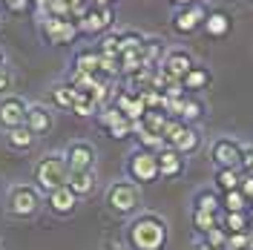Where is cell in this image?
Returning a JSON list of instances; mask_svg holds the SVG:
<instances>
[{
    "label": "cell",
    "mask_w": 253,
    "mask_h": 250,
    "mask_svg": "<svg viewBox=\"0 0 253 250\" xmlns=\"http://www.w3.org/2000/svg\"><path fill=\"white\" fill-rule=\"evenodd\" d=\"M167 239H170L167 221L158 213L144 210V213H138V216H132L126 221L124 242L129 250H164L167 248Z\"/></svg>",
    "instance_id": "cell-1"
},
{
    "label": "cell",
    "mask_w": 253,
    "mask_h": 250,
    "mask_svg": "<svg viewBox=\"0 0 253 250\" xmlns=\"http://www.w3.org/2000/svg\"><path fill=\"white\" fill-rule=\"evenodd\" d=\"M69 181V164L63 153H46L35 161V170H32V184L41 190L43 196H49L52 190L66 187Z\"/></svg>",
    "instance_id": "cell-2"
},
{
    "label": "cell",
    "mask_w": 253,
    "mask_h": 250,
    "mask_svg": "<svg viewBox=\"0 0 253 250\" xmlns=\"http://www.w3.org/2000/svg\"><path fill=\"white\" fill-rule=\"evenodd\" d=\"M104 204L112 216L118 219H132L141 213V190L138 184H132L129 178H118L107 187V196H104Z\"/></svg>",
    "instance_id": "cell-3"
},
{
    "label": "cell",
    "mask_w": 253,
    "mask_h": 250,
    "mask_svg": "<svg viewBox=\"0 0 253 250\" xmlns=\"http://www.w3.org/2000/svg\"><path fill=\"white\" fill-rule=\"evenodd\" d=\"M43 210V193L29 181H15L6 190V213L12 219H35Z\"/></svg>",
    "instance_id": "cell-4"
},
{
    "label": "cell",
    "mask_w": 253,
    "mask_h": 250,
    "mask_svg": "<svg viewBox=\"0 0 253 250\" xmlns=\"http://www.w3.org/2000/svg\"><path fill=\"white\" fill-rule=\"evenodd\" d=\"M124 172L126 178L132 181V184H156L158 178V153H150V150H141V147H135L124 161Z\"/></svg>",
    "instance_id": "cell-5"
},
{
    "label": "cell",
    "mask_w": 253,
    "mask_h": 250,
    "mask_svg": "<svg viewBox=\"0 0 253 250\" xmlns=\"http://www.w3.org/2000/svg\"><path fill=\"white\" fill-rule=\"evenodd\" d=\"M38 32L43 38V43L49 46H63V43H72L75 35L81 32L78 17H63V15H43L41 23H38Z\"/></svg>",
    "instance_id": "cell-6"
},
{
    "label": "cell",
    "mask_w": 253,
    "mask_h": 250,
    "mask_svg": "<svg viewBox=\"0 0 253 250\" xmlns=\"http://www.w3.org/2000/svg\"><path fill=\"white\" fill-rule=\"evenodd\" d=\"M78 26L84 35H110V29L115 26V6H86L78 15Z\"/></svg>",
    "instance_id": "cell-7"
},
{
    "label": "cell",
    "mask_w": 253,
    "mask_h": 250,
    "mask_svg": "<svg viewBox=\"0 0 253 250\" xmlns=\"http://www.w3.org/2000/svg\"><path fill=\"white\" fill-rule=\"evenodd\" d=\"M210 161L216 170H239L242 161V144L230 135H219L210 144Z\"/></svg>",
    "instance_id": "cell-8"
},
{
    "label": "cell",
    "mask_w": 253,
    "mask_h": 250,
    "mask_svg": "<svg viewBox=\"0 0 253 250\" xmlns=\"http://www.w3.org/2000/svg\"><path fill=\"white\" fill-rule=\"evenodd\" d=\"M210 9H205V3H193V6H178L173 12V32L187 38L193 32H199L205 26V17Z\"/></svg>",
    "instance_id": "cell-9"
},
{
    "label": "cell",
    "mask_w": 253,
    "mask_h": 250,
    "mask_svg": "<svg viewBox=\"0 0 253 250\" xmlns=\"http://www.w3.org/2000/svg\"><path fill=\"white\" fill-rule=\"evenodd\" d=\"M26 112H29V104L20 98V95H6L0 98V129L9 132L15 126L26 124Z\"/></svg>",
    "instance_id": "cell-10"
},
{
    "label": "cell",
    "mask_w": 253,
    "mask_h": 250,
    "mask_svg": "<svg viewBox=\"0 0 253 250\" xmlns=\"http://www.w3.org/2000/svg\"><path fill=\"white\" fill-rule=\"evenodd\" d=\"M193 66H196V58L190 55L187 49L175 46V49H167V55H164V61H161V66H158V69H161L167 78L181 81L190 69H193Z\"/></svg>",
    "instance_id": "cell-11"
},
{
    "label": "cell",
    "mask_w": 253,
    "mask_h": 250,
    "mask_svg": "<svg viewBox=\"0 0 253 250\" xmlns=\"http://www.w3.org/2000/svg\"><path fill=\"white\" fill-rule=\"evenodd\" d=\"M63 158L69 164V172L75 170H95V147L89 141H69L66 150H63Z\"/></svg>",
    "instance_id": "cell-12"
},
{
    "label": "cell",
    "mask_w": 253,
    "mask_h": 250,
    "mask_svg": "<svg viewBox=\"0 0 253 250\" xmlns=\"http://www.w3.org/2000/svg\"><path fill=\"white\" fill-rule=\"evenodd\" d=\"M78 204H81V199L69 187H58V190H52L49 196H43V207L52 216H61V219L72 216L78 210Z\"/></svg>",
    "instance_id": "cell-13"
},
{
    "label": "cell",
    "mask_w": 253,
    "mask_h": 250,
    "mask_svg": "<svg viewBox=\"0 0 253 250\" xmlns=\"http://www.w3.org/2000/svg\"><path fill=\"white\" fill-rule=\"evenodd\" d=\"M112 104H115V107H118V110H121V115H124V118H129V121H132V124H138V121H141L144 118V101H141V95L138 92H132V89H121V92H115V98H112Z\"/></svg>",
    "instance_id": "cell-14"
},
{
    "label": "cell",
    "mask_w": 253,
    "mask_h": 250,
    "mask_svg": "<svg viewBox=\"0 0 253 250\" xmlns=\"http://www.w3.org/2000/svg\"><path fill=\"white\" fill-rule=\"evenodd\" d=\"M52 124H55L52 107H46V104H29V112H26V126H29L38 138H41V135H46L49 129H52Z\"/></svg>",
    "instance_id": "cell-15"
},
{
    "label": "cell",
    "mask_w": 253,
    "mask_h": 250,
    "mask_svg": "<svg viewBox=\"0 0 253 250\" xmlns=\"http://www.w3.org/2000/svg\"><path fill=\"white\" fill-rule=\"evenodd\" d=\"M230 29H233L230 12H224V9H210V12H207L205 26H202V32H205L207 38H227Z\"/></svg>",
    "instance_id": "cell-16"
},
{
    "label": "cell",
    "mask_w": 253,
    "mask_h": 250,
    "mask_svg": "<svg viewBox=\"0 0 253 250\" xmlns=\"http://www.w3.org/2000/svg\"><path fill=\"white\" fill-rule=\"evenodd\" d=\"M184 167H187L184 164V156H178L173 147H164L158 153V175L161 178H167V181L170 178H181L184 175Z\"/></svg>",
    "instance_id": "cell-17"
},
{
    "label": "cell",
    "mask_w": 253,
    "mask_h": 250,
    "mask_svg": "<svg viewBox=\"0 0 253 250\" xmlns=\"http://www.w3.org/2000/svg\"><path fill=\"white\" fill-rule=\"evenodd\" d=\"M66 187L72 190L78 199H86V196H92L95 187H98V172H95V170H75V172H69Z\"/></svg>",
    "instance_id": "cell-18"
},
{
    "label": "cell",
    "mask_w": 253,
    "mask_h": 250,
    "mask_svg": "<svg viewBox=\"0 0 253 250\" xmlns=\"http://www.w3.org/2000/svg\"><path fill=\"white\" fill-rule=\"evenodd\" d=\"M72 69H78L84 75H101V52L98 46H84L72 58Z\"/></svg>",
    "instance_id": "cell-19"
},
{
    "label": "cell",
    "mask_w": 253,
    "mask_h": 250,
    "mask_svg": "<svg viewBox=\"0 0 253 250\" xmlns=\"http://www.w3.org/2000/svg\"><path fill=\"white\" fill-rule=\"evenodd\" d=\"M210 83H213V72H210L207 66H199V63H196V66L190 69L187 75L181 78V86H184V92H187V95L205 92Z\"/></svg>",
    "instance_id": "cell-20"
},
{
    "label": "cell",
    "mask_w": 253,
    "mask_h": 250,
    "mask_svg": "<svg viewBox=\"0 0 253 250\" xmlns=\"http://www.w3.org/2000/svg\"><path fill=\"white\" fill-rule=\"evenodd\" d=\"M170 147H173L178 156H184V158L193 156V153H199V147H202V132H199V126L187 124L181 132H178V138H175Z\"/></svg>",
    "instance_id": "cell-21"
},
{
    "label": "cell",
    "mask_w": 253,
    "mask_h": 250,
    "mask_svg": "<svg viewBox=\"0 0 253 250\" xmlns=\"http://www.w3.org/2000/svg\"><path fill=\"white\" fill-rule=\"evenodd\" d=\"M35 141H38V135H35L26 124L15 126V129L6 132V144H9V150H15V153H29L32 147H35Z\"/></svg>",
    "instance_id": "cell-22"
},
{
    "label": "cell",
    "mask_w": 253,
    "mask_h": 250,
    "mask_svg": "<svg viewBox=\"0 0 253 250\" xmlns=\"http://www.w3.org/2000/svg\"><path fill=\"white\" fill-rule=\"evenodd\" d=\"M141 55H144V66L147 69H158L161 61H164V55H167V46H164L161 38H144Z\"/></svg>",
    "instance_id": "cell-23"
},
{
    "label": "cell",
    "mask_w": 253,
    "mask_h": 250,
    "mask_svg": "<svg viewBox=\"0 0 253 250\" xmlns=\"http://www.w3.org/2000/svg\"><path fill=\"white\" fill-rule=\"evenodd\" d=\"M193 210H205V213H221V196L216 193L213 187H205L199 190L196 196H193Z\"/></svg>",
    "instance_id": "cell-24"
},
{
    "label": "cell",
    "mask_w": 253,
    "mask_h": 250,
    "mask_svg": "<svg viewBox=\"0 0 253 250\" xmlns=\"http://www.w3.org/2000/svg\"><path fill=\"white\" fill-rule=\"evenodd\" d=\"M52 107L63 112H72L75 110V86H69L66 81L63 83H55L52 86Z\"/></svg>",
    "instance_id": "cell-25"
},
{
    "label": "cell",
    "mask_w": 253,
    "mask_h": 250,
    "mask_svg": "<svg viewBox=\"0 0 253 250\" xmlns=\"http://www.w3.org/2000/svg\"><path fill=\"white\" fill-rule=\"evenodd\" d=\"M239 181H242V172L239 170H216V175H213V190L219 196H224L230 190H239Z\"/></svg>",
    "instance_id": "cell-26"
},
{
    "label": "cell",
    "mask_w": 253,
    "mask_h": 250,
    "mask_svg": "<svg viewBox=\"0 0 253 250\" xmlns=\"http://www.w3.org/2000/svg\"><path fill=\"white\" fill-rule=\"evenodd\" d=\"M202 118H205V104H202L199 98L187 95V98H184V107H181V115H178V121H184V124L196 126Z\"/></svg>",
    "instance_id": "cell-27"
},
{
    "label": "cell",
    "mask_w": 253,
    "mask_h": 250,
    "mask_svg": "<svg viewBox=\"0 0 253 250\" xmlns=\"http://www.w3.org/2000/svg\"><path fill=\"white\" fill-rule=\"evenodd\" d=\"M167 112L164 110H150V112H144V118L138 121V129H147V132H156V135H161L164 132V126H167Z\"/></svg>",
    "instance_id": "cell-28"
},
{
    "label": "cell",
    "mask_w": 253,
    "mask_h": 250,
    "mask_svg": "<svg viewBox=\"0 0 253 250\" xmlns=\"http://www.w3.org/2000/svg\"><path fill=\"white\" fill-rule=\"evenodd\" d=\"M219 224L227 233H245V230L251 227V219H248V213H224V210H221Z\"/></svg>",
    "instance_id": "cell-29"
},
{
    "label": "cell",
    "mask_w": 253,
    "mask_h": 250,
    "mask_svg": "<svg viewBox=\"0 0 253 250\" xmlns=\"http://www.w3.org/2000/svg\"><path fill=\"white\" fill-rule=\"evenodd\" d=\"M248 199L239 193V190H230V193H224L221 196V210L224 213H248Z\"/></svg>",
    "instance_id": "cell-30"
},
{
    "label": "cell",
    "mask_w": 253,
    "mask_h": 250,
    "mask_svg": "<svg viewBox=\"0 0 253 250\" xmlns=\"http://www.w3.org/2000/svg\"><path fill=\"white\" fill-rule=\"evenodd\" d=\"M221 216V213H219ZM219 216L216 213H205V210H193L190 213V219H193V227L199 230V233L205 236V233H210L213 227H219Z\"/></svg>",
    "instance_id": "cell-31"
},
{
    "label": "cell",
    "mask_w": 253,
    "mask_h": 250,
    "mask_svg": "<svg viewBox=\"0 0 253 250\" xmlns=\"http://www.w3.org/2000/svg\"><path fill=\"white\" fill-rule=\"evenodd\" d=\"M135 141H138V147H141V150H150V153H161V150L167 147L161 135L147 132V129H138V126H135Z\"/></svg>",
    "instance_id": "cell-32"
},
{
    "label": "cell",
    "mask_w": 253,
    "mask_h": 250,
    "mask_svg": "<svg viewBox=\"0 0 253 250\" xmlns=\"http://www.w3.org/2000/svg\"><path fill=\"white\" fill-rule=\"evenodd\" d=\"M253 248V236L245 230V233H227V245L224 250H251Z\"/></svg>",
    "instance_id": "cell-33"
},
{
    "label": "cell",
    "mask_w": 253,
    "mask_h": 250,
    "mask_svg": "<svg viewBox=\"0 0 253 250\" xmlns=\"http://www.w3.org/2000/svg\"><path fill=\"white\" fill-rule=\"evenodd\" d=\"M107 132H110V138L121 141V138H129V135H135V124H132L129 118H121V121H118V124H112Z\"/></svg>",
    "instance_id": "cell-34"
},
{
    "label": "cell",
    "mask_w": 253,
    "mask_h": 250,
    "mask_svg": "<svg viewBox=\"0 0 253 250\" xmlns=\"http://www.w3.org/2000/svg\"><path fill=\"white\" fill-rule=\"evenodd\" d=\"M124 115H121V110L115 107V104H110V107H104V110L98 112V124L104 126V129H110L112 124H118Z\"/></svg>",
    "instance_id": "cell-35"
},
{
    "label": "cell",
    "mask_w": 253,
    "mask_h": 250,
    "mask_svg": "<svg viewBox=\"0 0 253 250\" xmlns=\"http://www.w3.org/2000/svg\"><path fill=\"white\" fill-rule=\"evenodd\" d=\"M202 239H205V242L210 245V248H219V250H224V245H227V230H224V227L219 224V227H213L210 233H205Z\"/></svg>",
    "instance_id": "cell-36"
},
{
    "label": "cell",
    "mask_w": 253,
    "mask_h": 250,
    "mask_svg": "<svg viewBox=\"0 0 253 250\" xmlns=\"http://www.w3.org/2000/svg\"><path fill=\"white\" fill-rule=\"evenodd\" d=\"M242 175H253V144H242V161H239Z\"/></svg>",
    "instance_id": "cell-37"
},
{
    "label": "cell",
    "mask_w": 253,
    "mask_h": 250,
    "mask_svg": "<svg viewBox=\"0 0 253 250\" xmlns=\"http://www.w3.org/2000/svg\"><path fill=\"white\" fill-rule=\"evenodd\" d=\"M0 3H3V9L9 15H26L32 6V0H0Z\"/></svg>",
    "instance_id": "cell-38"
},
{
    "label": "cell",
    "mask_w": 253,
    "mask_h": 250,
    "mask_svg": "<svg viewBox=\"0 0 253 250\" xmlns=\"http://www.w3.org/2000/svg\"><path fill=\"white\" fill-rule=\"evenodd\" d=\"M12 86H15V78H12V69H9V66H0V98L12 95Z\"/></svg>",
    "instance_id": "cell-39"
},
{
    "label": "cell",
    "mask_w": 253,
    "mask_h": 250,
    "mask_svg": "<svg viewBox=\"0 0 253 250\" xmlns=\"http://www.w3.org/2000/svg\"><path fill=\"white\" fill-rule=\"evenodd\" d=\"M239 193H242L248 202H253V175H242V181H239Z\"/></svg>",
    "instance_id": "cell-40"
},
{
    "label": "cell",
    "mask_w": 253,
    "mask_h": 250,
    "mask_svg": "<svg viewBox=\"0 0 253 250\" xmlns=\"http://www.w3.org/2000/svg\"><path fill=\"white\" fill-rule=\"evenodd\" d=\"M190 250H219V248H210L205 239H199V242H193V248H190Z\"/></svg>",
    "instance_id": "cell-41"
},
{
    "label": "cell",
    "mask_w": 253,
    "mask_h": 250,
    "mask_svg": "<svg viewBox=\"0 0 253 250\" xmlns=\"http://www.w3.org/2000/svg\"><path fill=\"white\" fill-rule=\"evenodd\" d=\"M115 0H92V6H112Z\"/></svg>",
    "instance_id": "cell-42"
},
{
    "label": "cell",
    "mask_w": 253,
    "mask_h": 250,
    "mask_svg": "<svg viewBox=\"0 0 253 250\" xmlns=\"http://www.w3.org/2000/svg\"><path fill=\"white\" fill-rule=\"evenodd\" d=\"M104 250H129V248H124V245H107Z\"/></svg>",
    "instance_id": "cell-43"
},
{
    "label": "cell",
    "mask_w": 253,
    "mask_h": 250,
    "mask_svg": "<svg viewBox=\"0 0 253 250\" xmlns=\"http://www.w3.org/2000/svg\"><path fill=\"white\" fill-rule=\"evenodd\" d=\"M0 66H6V52H3V46H0Z\"/></svg>",
    "instance_id": "cell-44"
},
{
    "label": "cell",
    "mask_w": 253,
    "mask_h": 250,
    "mask_svg": "<svg viewBox=\"0 0 253 250\" xmlns=\"http://www.w3.org/2000/svg\"><path fill=\"white\" fill-rule=\"evenodd\" d=\"M248 233H251V236H253V219H251V227H248Z\"/></svg>",
    "instance_id": "cell-45"
},
{
    "label": "cell",
    "mask_w": 253,
    "mask_h": 250,
    "mask_svg": "<svg viewBox=\"0 0 253 250\" xmlns=\"http://www.w3.org/2000/svg\"><path fill=\"white\" fill-rule=\"evenodd\" d=\"M248 3H251V6H253V0H248Z\"/></svg>",
    "instance_id": "cell-46"
},
{
    "label": "cell",
    "mask_w": 253,
    "mask_h": 250,
    "mask_svg": "<svg viewBox=\"0 0 253 250\" xmlns=\"http://www.w3.org/2000/svg\"><path fill=\"white\" fill-rule=\"evenodd\" d=\"M173 3H178V0H173Z\"/></svg>",
    "instance_id": "cell-47"
},
{
    "label": "cell",
    "mask_w": 253,
    "mask_h": 250,
    "mask_svg": "<svg viewBox=\"0 0 253 250\" xmlns=\"http://www.w3.org/2000/svg\"><path fill=\"white\" fill-rule=\"evenodd\" d=\"M199 3H202V0H199Z\"/></svg>",
    "instance_id": "cell-48"
},
{
    "label": "cell",
    "mask_w": 253,
    "mask_h": 250,
    "mask_svg": "<svg viewBox=\"0 0 253 250\" xmlns=\"http://www.w3.org/2000/svg\"><path fill=\"white\" fill-rule=\"evenodd\" d=\"M251 204H253V202H251Z\"/></svg>",
    "instance_id": "cell-49"
}]
</instances>
